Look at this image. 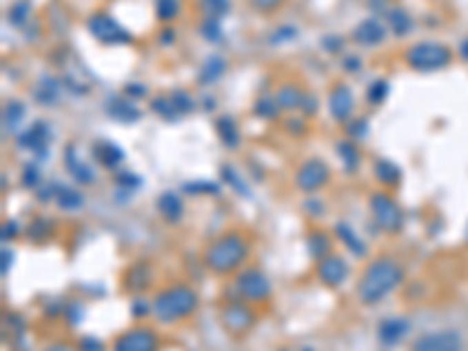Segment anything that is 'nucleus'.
<instances>
[{"label":"nucleus","instance_id":"nucleus-1","mask_svg":"<svg viewBox=\"0 0 468 351\" xmlns=\"http://www.w3.org/2000/svg\"><path fill=\"white\" fill-rule=\"evenodd\" d=\"M403 281V267L391 258H377L368 265L358 281V297L365 305H377L394 293Z\"/></svg>","mask_w":468,"mask_h":351},{"label":"nucleus","instance_id":"nucleus-2","mask_svg":"<svg viewBox=\"0 0 468 351\" xmlns=\"http://www.w3.org/2000/svg\"><path fill=\"white\" fill-rule=\"evenodd\" d=\"M194 309H197V295L185 283L171 285V288L157 293L152 300V314L162 323H174V321L185 319Z\"/></svg>","mask_w":468,"mask_h":351},{"label":"nucleus","instance_id":"nucleus-3","mask_svg":"<svg viewBox=\"0 0 468 351\" xmlns=\"http://www.w3.org/2000/svg\"><path fill=\"white\" fill-rule=\"evenodd\" d=\"M248 255V243L241 234H225L216 243H211L206 251V267L218 274H227V272L241 267V263Z\"/></svg>","mask_w":468,"mask_h":351},{"label":"nucleus","instance_id":"nucleus-4","mask_svg":"<svg viewBox=\"0 0 468 351\" xmlns=\"http://www.w3.org/2000/svg\"><path fill=\"white\" fill-rule=\"evenodd\" d=\"M407 63L414 70H422V73H429V70H438V68H445L449 63V50L445 45H438V43H419L412 45L407 50Z\"/></svg>","mask_w":468,"mask_h":351},{"label":"nucleus","instance_id":"nucleus-5","mask_svg":"<svg viewBox=\"0 0 468 351\" xmlns=\"http://www.w3.org/2000/svg\"><path fill=\"white\" fill-rule=\"evenodd\" d=\"M236 290L248 302H263L272 295V283L265 272L251 267V270H244L236 277Z\"/></svg>","mask_w":468,"mask_h":351},{"label":"nucleus","instance_id":"nucleus-6","mask_svg":"<svg viewBox=\"0 0 468 351\" xmlns=\"http://www.w3.org/2000/svg\"><path fill=\"white\" fill-rule=\"evenodd\" d=\"M370 209H372V216L377 220V225L384 232H391V234H394V232H398L403 228V213L398 209V204H396L389 194H384V192L372 194Z\"/></svg>","mask_w":468,"mask_h":351},{"label":"nucleus","instance_id":"nucleus-7","mask_svg":"<svg viewBox=\"0 0 468 351\" xmlns=\"http://www.w3.org/2000/svg\"><path fill=\"white\" fill-rule=\"evenodd\" d=\"M87 28H90V33L103 45H117V43H129V40H132V35L124 31L115 19H110L108 14H94L90 23H87Z\"/></svg>","mask_w":468,"mask_h":351},{"label":"nucleus","instance_id":"nucleus-8","mask_svg":"<svg viewBox=\"0 0 468 351\" xmlns=\"http://www.w3.org/2000/svg\"><path fill=\"white\" fill-rule=\"evenodd\" d=\"M328 176H330V169L325 166V162H321V159H309V162L300 166L295 183H298L302 192H314V190L323 188L325 183H328Z\"/></svg>","mask_w":468,"mask_h":351},{"label":"nucleus","instance_id":"nucleus-9","mask_svg":"<svg viewBox=\"0 0 468 351\" xmlns=\"http://www.w3.org/2000/svg\"><path fill=\"white\" fill-rule=\"evenodd\" d=\"M157 335L150 328H134L115 340L112 351H157Z\"/></svg>","mask_w":468,"mask_h":351},{"label":"nucleus","instance_id":"nucleus-10","mask_svg":"<svg viewBox=\"0 0 468 351\" xmlns=\"http://www.w3.org/2000/svg\"><path fill=\"white\" fill-rule=\"evenodd\" d=\"M253 321H256V317H253L251 307L241 305V302H232V305L223 309V323L227 325V330L236 332V335H241V332L251 328Z\"/></svg>","mask_w":468,"mask_h":351},{"label":"nucleus","instance_id":"nucleus-11","mask_svg":"<svg viewBox=\"0 0 468 351\" xmlns=\"http://www.w3.org/2000/svg\"><path fill=\"white\" fill-rule=\"evenodd\" d=\"M318 279H321V283L335 288L347 279V263L340 255H325L318 263Z\"/></svg>","mask_w":468,"mask_h":351},{"label":"nucleus","instance_id":"nucleus-12","mask_svg":"<svg viewBox=\"0 0 468 351\" xmlns=\"http://www.w3.org/2000/svg\"><path fill=\"white\" fill-rule=\"evenodd\" d=\"M459 344L461 337L457 332H434V335L422 337L412 351H459Z\"/></svg>","mask_w":468,"mask_h":351},{"label":"nucleus","instance_id":"nucleus-13","mask_svg":"<svg viewBox=\"0 0 468 351\" xmlns=\"http://www.w3.org/2000/svg\"><path fill=\"white\" fill-rule=\"evenodd\" d=\"M328 108H330V112H333L335 120H347V117L354 112L352 89H349L347 85H337L333 92H330Z\"/></svg>","mask_w":468,"mask_h":351},{"label":"nucleus","instance_id":"nucleus-14","mask_svg":"<svg viewBox=\"0 0 468 351\" xmlns=\"http://www.w3.org/2000/svg\"><path fill=\"white\" fill-rule=\"evenodd\" d=\"M407 332H410V323L405 319H387L379 323V342L396 347L400 340H405Z\"/></svg>","mask_w":468,"mask_h":351},{"label":"nucleus","instance_id":"nucleus-15","mask_svg":"<svg viewBox=\"0 0 468 351\" xmlns=\"http://www.w3.org/2000/svg\"><path fill=\"white\" fill-rule=\"evenodd\" d=\"M47 143H50V129H47L45 122H35L33 127L19 139L21 148H31V150L38 154H45Z\"/></svg>","mask_w":468,"mask_h":351},{"label":"nucleus","instance_id":"nucleus-16","mask_svg":"<svg viewBox=\"0 0 468 351\" xmlns=\"http://www.w3.org/2000/svg\"><path fill=\"white\" fill-rule=\"evenodd\" d=\"M384 35H387V31H384L382 23L375 21V19L358 23L356 31H354V38H356L360 45H377L384 40Z\"/></svg>","mask_w":468,"mask_h":351},{"label":"nucleus","instance_id":"nucleus-17","mask_svg":"<svg viewBox=\"0 0 468 351\" xmlns=\"http://www.w3.org/2000/svg\"><path fill=\"white\" fill-rule=\"evenodd\" d=\"M157 209H159V213H162V218L169 220V223H179V220L183 218V204H181V197L176 192L159 194Z\"/></svg>","mask_w":468,"mask_h":351},{"label":"nucleus","instance_id":"nucleus-18","mask_svg":"<svg viewBox=\"0 0 468 351\" xmlns=\"http://www.w3.org/2000/svg\"><path fill=\"white\" fill-rule=\"evenodd\" d=\"M66 166H68L70 176H75V181L85 183V185L94 183V171L82 162L80 157H75V146H70L66 150Z\"/></svg>","mask_w":468,"mask_h":351},{"label":"nucleus","instance_id":"nucleus-19","mask_svg":"<svg viewBox=\"0 0 468 351\" xmlns=\"http://www.w3.org/2000/svg\"><path fill=\"white\" fill-rule=\"evenodd\" d=\"M108 112L120 122H136L139 120V108H136L132 101H127V99H115L108 106Z\"/></svg>","mask_w":468,"mask_h":351},{"label":"nucleus","instance_id":"nucleus-20","mask_svg":"<svg viewBox=\"0 0 468 351\" xmlns=\"http://www.w3.org/2000/svg\"><path fill=\"white\" fill-rule=\"evenodd\" d=\"M96 157L99 162H103V166H117L124 159V150L122 148H117L115 143L110 141H103V143H96Z\"/></svg>","mask_w":468,"mask_h":351},{"label":"nucleus","instance_id":"nucleus-21","mask_svg":"<svg viewBox=\"0 0 468 351\" xmlns=\"http://www.w3.org/2000/svg\"><path fill=\"white\" fill-rule=\"evenodd\" d=\"M223 73H225V59L209 57V59H206V63L199 70V82H201V85H211V82H216Z\"/></svg>","mask_w":468,"mask_h":351},{"label":"nucleus","instance_id":"nucleus-22","mask_svg":"<svg viewBox=\"0 0 468 351\" xmlns=\"http://www.w3.org/2000/svg\"><path fill=\"white\" fill-rule=\"evenodd\" d=\"M335 232L340 234V239L347 243V248H349V251H352L354 255H365V243H363V239H360V237H358L352 228H349L347 223H340V225H337Z\"/></svg>","mask_w":468,"mask_h":351},{"label":"nucleus","instance_id":"nucleus-23","mask_svg":"<svg viewBox=\"0 0 468 351\" xmlns=\"http://www.w3.org/2000/svg\"><path fill=\"white\" fill-rule=\"evenodd\" d=\"M57 201H59V206H61V209L75 211V209H80V206L85 204V197H82L80 192H75V190H70V188H59Z\"/></svg>","mask_w":468,"mask_h":351},{"label":"nucleus","instance_id":"nucleus-24","mask_svg":"<svg viewBox=\"0 0 468 351\" xmlns=\"http://www.w3.org/2000/svg\"><path fill=\"white\" fill-rule=\"evenodd\" d=\"M216 129H218V134H221L225 146H230V148L239 146V134H236V127L230 117H221V120L216 122Z\"/></svg>","mask_w":468,"mask_h":351},{"label":"nucleus","instance_id":"nucleus-25","mask_svg":"<svg viewBox=\"0 0 468 351\" xmlns=\"http://www.w3.org/2000/svg\"><path fill=\"white\" fill-rule=\"evenodd\" d=\"M375 174H377L379 181L389 183V185H396V183L400 181V171H398V166H394L391 162H387V159H384V162H377V166H375Z\"/></svg>","mask_w":468,"mask_h":351},{"label":"nucleus","instance_id":"nucleus-26","mask_svg":"<svg viewBox=\"0 0 468 351\" xmlns=\"http://www.w3.org/2000/svg\"><path fill=\"white\" fill-rule=\"evenodd\" d=\"M276 101H279V106H283V108H298L302 101H305V97H302L298 87H283Z\"/></svg>","mask_w":468,"mask_h":351},{"label":"nucleus","instance_id":"nucleus-27","mask_svg":"<svg viewBox=\"0 0 468 351\" xmlns=\"http://www.w3.org/2000/svg\"><path fill=\"white\" fill-rule=\"evenodd\" d=\"M40 103H54L57 101V82L52 77H43L38 85V92H35Z\"/></svg>","mask_w":468,"mask_h":351},{"label":"nucleus","instance_id":"nucleus-28","mask_svg":"<svg viewBox=\"0 0 468 351\" xmlns=\"http://www.w3.org/2000/svg\"><path fill=\"white\" fill-rule=\"evenodd\" d=\"M337 150H340L342 154V162H345V166L349 171H354L358 166V150L354 148L352 141H342L340 146H337Z\"/></svg>","mask_w":468,"mask_h":351},{"label":"nucleus","instance_id":"nucleus-29","mask_svg":"<svg viewBox=\"0 0 468 351\" xmlns=\"http://www.w3.org/2000/svg\"><path fill=\"white\" fill-rule=\"evenodd\" d=\"M309 251L314 253V255H328V251H330V241H328V237L325 234H321V232H314V234L309 237Z\"/></svg>","mask_w":468,"mask_h":351},{"label":"nucleus","instance_id":"nucleus-30","mask_svg":"<svg viewBox=\"0 0 468 351\" xmlns=\"http://www.w3.org/2000/svg\"><path fill=\"white\" fill-rule=\"evenodd\" d=\"M23 106L19 103V101H10V106L5 108V124L8 127H17L21 120H23Z\"/></svg>","mask_w":468,"mask_h":351},{"label":"nucleus","instance_id":"nucleus-31","mask_svg":"<svg viewBox=\"0 0 468 351\" xmlns=\"http://www.w3.org/2000/svg\"><path fill=\"white\" fill-rule=\"evenodd\" d=\"M152 110L159 112L162 117H167V120H174V117L179 115V108H176L174 101L169 99H155L152 101Z\"/></svg>","mask_w":468,"mask_h":351},{"label":"nucleus","instance_id":"nucleus-32","mask_svg":"<svg viewBox=\"0 0 468 351\" xmlns=\"http://www.w3.org/2000/svg\"><path fill=\"white\" fill-rule=\"evenodd\" d=\"M179 14V0H157V17L164 21L174 19Z\"/></svg>","mask_w":468,"mask_h":351},{"label":"nucleus","instance_id":"nucleus-33","mask_svg":"<svg viewBox=\"0 0 468 351\" xmlns=\"http://www.w3.org/2000/svg\"><path fill=\"white\" fill-rule=\"evenodd\" d=\"M387 92H389L387 80H375V85H372V87H370V92H368L370 103H382L384 97H387Z\"/></svg>","mask_w":468,"mask_h":351},{"label":"nucleus","instance_id":"nucleus-34","mask_svg":"<svg viewBox=\"0 0 468 351\" xmlns=\"http://www.w3.org/2000/svg\"><path fill=\"white\" fill-rule=\"evenodd\" d=\"M391 23H394V28H396V33H398V35L410 31V21H407V17L403 14L400 10L391 12Z\"/></svg>","mask_w":468,"mask_h":351},{"label":"nucleus","instance_id":"nucleus-35","mask_svg":"<svg viewBox=\"0 0 468 351\" xmlns=\"http://www.w3.org/2000/svg\"><path fill=\"white\" fill-rule=\"evenodd\" d=\"M174 106L179 108V112H190L194 108V103L187 92H174Z\"/></svg>","mask_w":468,"mask_h":351},{"label":"nucleus","instance_id":"nucleus-36","mask_svg":"<svg viewBox=\"0 0 468 351\" xmlns=\"http://www.w3.org/2000/svg\"><path fill=\"white\" fill-rule=\"evenodd\" d=\"M201 35H206V38L211 40V43H216L218 38H221V26H218V19L213 17V19H209L201 26Z\"/></svg>","mask_w":468,"mask_h":351},{"label":"nucleus","instance_id":"nucleus-37","mask_svg":"<svg viewBox=\"0 0 468 351\" xmlns=\"http://www.w3.org/2000/svg\"><path fill=\"white\" fill-rule=\"evenodd\" d=\"M223 174H225V181H227V183H230V185H232V188H236V190H239V192H241V194H244V197H248V188L244 185V183H241V181H239V178H236V174H234V171H232V169H230V166H225V169H223Z\"/></svg>","mask_w":468,"mask_h":351},{"label":"nucleus","instance_id":"nucleus-38","mask_svg":"<svg viewBox=\"0 0 468 351\" xmlns=\"http://www.w3.org/2000/svg\"><path fill=\"white\" fill-rule=\"evenodd\" d=\"M276 106H279V101H276V99H263V101H258L256 110L260 112V115L272 117V115L276 112Z\"/></svg>","mask_w":468,"mask_h":351},{"label":"nucleus","instance_id":"nucleus-39","mask_svg":"<svg viewBox=\"0 0 468 351\" xmlns=\"http://www.w3.org/2000/svg\"><path fill=\"white\" fill-rule=\"evenodd\" d=\"M204 5L213 12V17H221V14H227V0H204Z\"/></svg>","mask_w":468,"mask_h":351},{"label":"nucleus","instance_id":"nucleus-40","mask_svg":"<svg viewBox=\"0 0 468 351\" xmlns=\"http://www.w3.org/2000/svg\"><path fill=\"white\" fill-rule=\"evenodd\" d=\"M80 351H105V347L96 340V337H82Z\"/></svg>","mask_w":468,"mask_h":351},{"label":"nucleus","instance_id":"nucleus-41","mask_svg":"<svg viewBox=\"0 0 468 351\" xmlns=\"http://www.w3.org/2000/svg\"><path fill=\"white\" fill-rule=\"evenodd\" d=\"M28 8H31L28 3H17L14 8H12V12H10V19L14 21V23H21L23 21V14L28 12Z\"/></svg>","mask_w":468,"mask_h":351},{"label":"nucleus","instance_id":"nucleus-42","mask_svg":"<svg viewBox=\"0 0 468 351\" xmlns=\"http://www.w3.org/2000/svg\"><path fill=\"white\" fill-rule=\"evenodd\" d=\"M187 192H218V188L213 183H187L185 185Z\"/></svg>","mask_w":468,"mask_h":351},{"label":"nucleus","instance_id":"nucleus-43","mask_svg":"<svg viewBox=\"0 0 468 351\" xmlns=\"http://www.w3.org/2000/svg\"><path fill=\"white\" fill-rule=\"evenodd\" d=\"M38 181H40V178H38V174H35V169H26V171H23V185L33 188Z\"/></svg>","mask_w":468,"mask_h":351},{"label":"nucleus","instance_id":"nucleus-44","mask_svg":"<svg viewBox=\"0 0 468 351\" xmlns=\"http://www.w3.org/2000/svg\"><path fill=\"white\" fill-rule=\"evenodd\" d=\"M279 3L281 0H253V5H256L258 10H274Z\"/></svg>","mask_w":468,"mask_h":351},{"label":"nucleus","instance_id":"nucleus-45","mask_svg":"<svg viewBox=\"0 0 468 351\" xmlns=\"http://www.w3.org/2000/svg\"><path fill=\"white\" fill-rule=\"evenodd\" d=\"M10 265H12V251L5 248V251H3V274H8V272H10Z\"/></svg>","mask_w":468,"mask_h":351},{"label":"nucleus","instance_id":"nucleus-46","mask_svg":"<svg viewBox=\"0 0 468 351\" xmlns=\"http://www.w3.org/2000/svg\"><path fill=\"white\" fill-rule=\"evenodd\" d=\"M17 225L14 223H10V225H5V232H3V239H8V237H14L17 234Z\"/></svg>","mask_w":468,"mask_h":351},{"label":"nucleus","instance_id":"nucleus-47","mask_svg":"<svg viewBox=\"0 0 468 351\" xmlns=\"http://www.w3.org/2000/svg\"><path fill=\"white\" fill-rule=\"evenodd\" d=\"M461 52H464V54L468 57V40H466V43H464V47H461Z\"/></svg>","mask_w":468,"mask_h":351},{"label":"nucleus","instance_id":"nucleus-48","mask_svg":"<svg viewBox=\"0 0 468 351\" xmlns=\"http://www.w3.org/2000/svg\"><path fill=\"white\" fill-rule=\"evenodd\" d=\"M302 351H314V349H307V347H305V349H302Z\"/></svg>","mask_w":468,"mask_h":351}]
</instances>
